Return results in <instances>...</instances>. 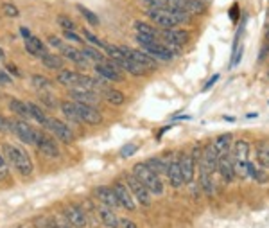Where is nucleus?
Segmentation results:
<instances>
[{"instance_id": "nucleus-57", "label": "nucleus", "mask_w": 269, "mask_h": 228, "mask_svg": "<svg viewBox=\"0 0 269 228\" xmlns=\"http://www.w3.org/2000/svg\"><path fill=\"white\" fill-rule=\"evenodd\" d=\"M266 38H268V40H269V29H268V31H266Z\"/></svg>"}, {"instance_id": "nucleus-16", "label": "nucleus", "mask_w": 269, "mask_h": 228, "mask_svg": "<svg viewBox=\"0 0 269 228\" xmlns=\"http://www.w3.org/2000/svg\"><path fill=\"white\" fill-rule=\"evenodd\" d=\"M34 145L42 151L43 155L51 156V158H57L59 156V149H57L56 142L52 139H49L47 135H43V133H40V131L36 133V144Z\"/></svg>"}, {"instance_id": "nucleus-55", "label": "nucleus", "mask_w": 269, "mask_h": 228, "mask_svg": "<svg viewBox=\"0 0 269 228\" xmlns=\"http://www.w3.org/2000/svg\"><path fill=\"white\" fill-rule=\"evenodd\" d=\"M232 18H233V20H237V4L233 5V9H232Z\"/></svg>"}, {"instance_id": "nucleus-18", "label": "nucleus", "mask_w": 269, "mask_h": 228, "mask_svg": "<svg viewBox=\"0 0 269 228\" xmlns=\"http://www.w3.org/2000/svg\"><path fill=\"white\" fill-rule=\"evenodd\" d=\"M97 218L101 219V223L108 228H119V218L113 212V208H108L104 205H99L97 208Z\"/></svg>"}, {"instance_id": "nucleus-15", "label": "nucleus", "mask_w": 269, "mask_h": 228, "mask_svg": "<svg viewBox=\"0 0 269 228\" xmlns=\"http://www.w3.org/2000/svg\"><path fill=\"white\" fill-rule=\"evenodd\" d=\"M217 160H219V151L215 149V145L214 144H208L207 147L203 149L201 167L210 172H215L217 171Z\"/></svg>"}, {"instance_id": "nucleus-30", "label": "nucleus", "mask_w": 269, "mask_h": 228, "mask_svg": "<svg viewBox=\"0 0 269 228\" xmlns=\"http://www.w3.org/2000/svg\"><path fill=\"white\" fill-rule=\"evenodd\" d=\"M232 140H233V137L230 135V133H224V135L217 137V139L214 140L212 144L215 145V149H217L219 155H221V153H226V151H230V144H232Z\"/></svg>"}, {"instance_id": "nucleus-33", "label": "nucleus", "mask_w": 269, "mask_h": 228, "mask_svg": "<svg viewBox=\"0 0 269 228\" xmlns=\"http://www.w3.org/2000/svg\"><path fill=\"white\" fill-rule=\"evenodd\" d=\"M42 61L45 67L49 68H63V57L61 56H57V54H43L42 56Z\"/></svg>"}, {"instance_id": "nucleus-23", "label": "nucleus", "mask_w": 269, "mask_h": 228, "mask_svg": "<svg viewBox=\"0 0 269 228\" xmlns=\"http://www.w3.org/2000/svg\"><path fill=\"white\" fill-rule=\"evenodd\" d=\"M169 160H171V158H156V156H153V158H149V160H145L144 164L149 167V169L155 172V174H158V176H160V174H165Z\"/></svg>"}, {"instance_id": "nucleus-6", "label": "nucleus", "mask_w": 269, "mask_h": 228, "mask_svg": "<svg viewBox=\"0 0 269 228\" xmlns=\"http://www.w3.org/2000/svg\"><path fill=\"white\" fill-rule=\"evenodd\" d=\"M45 128H49V130L56 135V139H59L63 142V144H72L74 140H76V137H74L72 130L68 128L65 122H61V120L57 119H51L49 117V120H47V126Z\"/></svg>"}, {"instance_id": "nucleus-8", "label": "nucleus", "mask_w": 269, "mask_h": 228, "mask_svg": "<svg viewBox=\"0 0 269 228\" xmlns=\"http://www.w3.org/2000/svg\"><path fill=\"white\" fill-rule=\"evenodd\" d=\"M76 104V110H78V115L81 122H86L90 126L101 124L103 122V115L99 110H95L92 104H83V103H74Z\"/></svg>"}, {"instance_id": "nucleus-45", "label": "nucleus", "mask_w": 269, "mask_h": 228, "mask_svg": "<svg viewBox=\"0 0 269 228\" xmlns=\"http://www.w3.org/2000/svg\"><path fill=\"white\" fill-rule=\"evenodd\" d=\"M136 149H138L136 144H126L124 147L120 149V156H122V158H128V156H131L133 153H136Z\"/></svg>"}, {"instance_id": "nucleus-1", "label": "nucleus", "mask_w": 269, "mask_h": 228, "mask_svg": "<svg viewBox=\"0 0 269 228\" xmlns=\"http://www.w3.org/2000/svg\"><path fill=\"white\" fill-rule=\"evenodd\" d=\"M2 155H4L5 162L15 167L22 176H31L32 174V162L22 147H16V145H11V144H4L2 145Z\"/></svg>"}, {"instance_id": "nucleus-31", "label": "nucleus", "mask_w": 269, "mask_h": 228, "mask_svg": "<svg viewBox=\"0 0 269 228\" xmlns=\"http://www.w3.org/2000/svg\"><path fill=\"white\" fill-rule=\"evenodd\" d=\"M134 29H136V34L149 36V38H156V40H158V31H156L155 27H151L149 24H144V22H134Z\"/></svg>"}, {"instance_id": "nucleus-28", "label": "nucleus", "mask_w": 269, "mask_h": 228, "mask_svg": "<svg viewBox=\"0 0 269 228\" xmlns=\"http://www.w3.org/2000/svg\"><path fill=\"white\" fill-rule=\"evenodd\" d=\"M61 112L65 114L68 120H72V122H81L78 115V110H76V104L70 103V101H63L61 103Z\"/></svg>"}, {"instance_id": "nucleus-46", "label": "nucleus", "mask_w": 269, "mask_h": 228, "mask_svg": "<svg viewBox=\"0 0 269 228\" xmlns=\"http://www.w3.org/2000/svg\"><path fill=\"white\" fill-rule=\"evenodd\" d=\"M2 11H4L7 16H18L20 15V13H18V7L13 5V4H4L2 5Z\"/></svg>"}, {"instance_id": "nucleus-14", "label": "nucleus", "mask_w": 269, "mask_h": 228, "mask_svg": "<svg viewBox=\"0 0 269 228\" xmlns=\"http://www.w3.org/2000/svg\"><path fill=\"white\" fill-rule=\"evenodd\" d=\"M163 40L167 42V45L171 47H176V49H180L181 45H185L187 42H188V32L187 31H180V29H163L160 34Z\"/></svg>"}, {"instance_id": "nucleus-38", "label": "nucleus", "mask_w": 269, "mask_h": 228, "mask_svg": "<svg viewBox=\"0 0 269 228\" xmlns=\"http://www.w3.org/2000/svg\"><path fill=\"white\" fill-rule=\"evenodd\" d=\"M31 83L34 88H40V90H45L51 86V81H49L47 78H43V76H38V74L31 78Z\"/></svg>"}, {"instance_id": "nucleus-27", "label": "nucleus", "mask_w": 269, "mask_h": 228, "mask_svg": "<svg viewBox=\"0 0 269 228\" xmlns=\"http://www.w3.org/2000/svg\"><path fill=\"white\" fill-rule=\"evenodd\" d=\"M248 155H249V144L242 139L237 140L235 142V149H233L235 160H248Z\"/></svg>"}, {"instance_id": "nucleus-19", "label": "nucleus", "mask_w": 269, "mask_h": 228, "mask_svg": "<svg viewBox=\"0 0 269 228\" xmlns=\"http://www.w3.org/2000/svg\"><path fill=\"white\" fill-rule=\"evenodd\" d=\"M165 174H167L169 182H171V185L174 187V189H180V187L183 185V178H181V171H180V164H178V160H172V158L169 160Z\"/></svg>"}, {"instance_id": "nucleus-4", "label": "nucleus", "mask_w": 269, "mask_h": 228, "mask_svg": "<svg viewBox=\"0 0 269 228\" xmlns=\"http://www.w3.org/2000/svg\"><path fill=\"white\" fill-rule=\"evenodd\" d=\"M217 171L226 183L233 182V178H235V156H233V153L226 151V153H221V155H219Z\"/></svg>"}, {"instance_id": "nucleus-44", "label": "nucleus", "mask_w": 269, "mask_h": 228, "mask_svg": "<svg viewBox=\"0 0 269 228\" xmlns=\"http://www.w3.org/2000/svg\"><path fill=\"white\" fill-rule=\"evenodd\" d=\"M51 223H52V227H54V228H72L67 219L63 218V214H61V216H56L54 219H51Z\"/></svg>"}, {"instance_id": "nucleus-21", "label": "nucleus", "mask_w": 269, "mask_h": 228, "mask_svg": "<svg viewBox=\"0 0 269 228\" xmlns=\"http://www.w3.org/2000/svg\"><path fill=\"white\" fill-rule=\"evenodd\" d=\"M199 183H201V189L205 191L207 196H214L215 192V182H214V172L207 171L201 167V174H199Z\"/></svg>"}, {"instance_id": "nucleus-32", "label": "nucleus", "mask_w": 269, "mask_h": 228, "mask_svg": "<svg viewBox=\"0 0 269 228\" xmlns=\"http://www.w3.org/2000/svg\"><path fill=\"white\" fill-rule=\"evenodd\" d=\"M27 108H29V115H31L32 119L38 120L40 124L47 126V120H49V117L43 114V110L40 108V106H36L34 103H29V104H27Z\"/></svg>"}, {"instance_id": "nucleus-3", "label": "nucleus", "mask_w": 269, "mask_h": 228, "mask_svg": "<svg viewBox=\"0 0 269 228\" xmlns=\"http://www.w3.org/2000/svg\"><path fill=\"white\" fill-rule=\"evenodd\" d=\"M133 176L136 178L138 182L144 183L151 194H163V183H161L160 176L151 171L144 162H140V164H136V166L133 167Z\"/></svg>"}, {"instance_id": "nucleus-41", "label": "nucleus", "mask_w": 269, "mask_h": 228, "mask_svg": "<svg viewBox=\"0 0 269 228\" xmlns=\"http://www.w3.org/2000/svg\"><path fill=\"white\" fill-rule=\"evenodd\" d=\"M83 36L86 38V42H90L92 45H95V47H101V49H104L106 47V42H103V40H99L95 34H92L90 31H84L83 32Z\"/></svg>"}, {"instance_id": "nucleus-12", "label": "nucleus", "mask_w": 269, "mask_h": 228, "mask_svg": "<svg viewBox=\"0 0 269 228\" xmlns=\"http://www.w3.org/2000/svg\"><path fill=\"white\" fill-rule=\"evenodd\" d=\"M113 192L115 196H117V200H119L120 207H124L126 210H134L136 203H134V198L130 192V189H128V185H124L122 182H117L113 187Z\"/></svg>"}, {"instance_id": "nucleus-37", "label": "nucleus", "mask_w": 269, "mask_h": 228, "mask_svg": "<svg viewBox=\"0 0 269 228\" xmlns=\"http://www.w3.org/2000/svg\"><path fill=\"white\" fill-rule=\"evenodd\" d=\"M248 160H235V176L239 178H248Z\"/></svg>"}, {"instance_id": "nucleus-25", "label": "nucleus", "mask_w": 269, "mask_h": 228, "mask_svg": "<svg viewBox=\"0 0 269 228\" xmlns=\"http://www.w3.org/2000/svg\"><path fill=\"white\" fill-rule=\"evenodd\" d=\"M26 51L32 56H43L45 54V43L36 36H31L29 40H26Z\"/></svg>"}, {"instance_id": "nucleus-2", "label": "nucleus", "mask_w": 269, "mask_h": 228, "mask_svg": "<svg viewBox=\"0 0 269 228\" xmlns=\"http://www.w3.org/2000/svg\"><path fill=\"white\" fill-rule=\"evenodd\" d=\"M147 16L156 26L163 27V29H172L188 20L190 15L183 9H147Z\"/></svg>"}, {"instance_id": "nucleus-47", "label": "nucleus", "mask_w": 269, "mask_h": 228, "mask_svg": "<svg viewBox=\"0 0 269 228\" xmlns=\"http://www.w3.org/2000/svg\"><path fill=\"white\" fill-rule=\"evenodd\" d=\"M5 176H7V162L4 155H0V180H4Z\"/></svg>"}, {"instance_id": "nucleus-53", "label": "nucleus", "mask_w": 269, "mask_h": 228, "mask_svg": "<svg viewBox=\"0 0 269 228\" xmlns=\"http://www.w3.org/2000/svg\"><path fill=\"white\" fill-rule=\"evenodd\" d=\"M7 70H9L11 74H15V76H20V72H18V68H16L15 65H7Z\"/></svg>"}, {"instance_id": "nucleus-35", "label": "nucleus", "mask_w": 269, "mask_h": 228, "mask_svg": "<svg viewBox=\"0 0 269 228\" xmlns=\"http://www.w3.org/2000/svg\"><path fill=\"white\" fill-rule=\"evenodd\" d=\"M9 108H11V112H15V114L20 115V117H31V115H29V108H27V104L22 103V101H18V99H11Z\"/></svg>"}, {"instance_id": "nucleus-56", "label": "nucleus", "mask_w": 269, "mask_h": 228, "mask_svg": "<svg viewBox=\"0 0 269 228\" xmlns=\"http://www.w3.org/2000/svg\"><path fill=\"white\" fill-rule=\"evenodd\" d=\"M0 59H4V51L0 49Z\"/></svg>"}, {"instance_id": "nucleus-20", "label": "nucleus", "mask_w": 269, "mask_h": 228, "mask_svg": "<svg viewBox=\"0 0 269 228\" xmlns=\"http://www.w3.org/2000/svg\"><path fill=\"white\" fill-rule=\"evenodd\" d=\"M70 97L76 99V103L92 104L97 101V93L93 92V90H86V88H72L70 90Z\"/></svg>"}, {"instance_id": "nucleus-10", "label": "nucleus", "mask_w": 269, "mask_h": 228, "mask_svg": "<svg viewBox=\"0 0 269 228\" xmlns=\"http://www.w3.org/2000/svg\"><path fill=\"white\" fill-rule=\"evenodd\" d=\"M13 130H15V133L18 135V139L24 140L26 144H31V145L36 144L38 131L34 130V128H31L29 122H26V120H15V122H13Z\"/></svg>"}, {"instance_id": "nucleus-7", "label": "nucleus", "mask_w": 269, "mask_h": 228, "mask_svg": "<svg viewBox=\"0 0 269 228\" xmlns=\"http://www.w3.org/2000/svg\"><path fill=\"white\" fill-rule=\"evenodd\" d=\"M128 189H130V192L133 194V198L140 203V205H144V207L151 205V192L147 191V187H145L142 182H138L133 174L128 176Z\"/></svg>"}, {"instance_id": "nucleus-11", "label": "nucleus", "mask_w": 269, "mask_h": 228, "mask_svg": "<svg viewBox=\"0 0 269 228\" xmlns=\"http://www.w3.org/2000/svg\"><path fill=\"white\" fill-rule=\"evenodd\" d=\"M120 49H122V52H124L126 56L131 57L134 63H138L144 70L145 68H155L156 67V61L149 56V54H147V52L136 51V49H130V47H120Z\"/></svg>"}, {"instance_id": "nucleus-54", "label": "nucleus", "mask_w": 269, "mask_h": 228, "mask_svg": "<svg viewBox=\"0 0 269 228\" xmlns=\"http://www.w3.org/2000/svg\"><path fill=\"white\" fill-rule=\"evenodd\" d=\"M20 32H22V36L26 38V40H29V38H31V32L27 31L26 27H22V29H20Z\"/></svg>"}, {"instance_id": "nucleus-40", "label": "nucleus", "mask_w": 269, "mask_h": 228, "mask_svg": "<svg viewBox=\"0 0 269 228\" xmlns=\"http://www.w3.org/2000/svg\"><path fill=\"white\" fill-rule=\"evenodd\" d=\"M78 9L81 11V13H83V16H84V18H86V20L90 22V24H92V26H97V24H99V18H97V16L93 15V13H92V11H90V9H86L84 5L78 4Z\"/></svg>"}, {"instance_id": "nucleus-22", "label": "nucleus", "mask_w": 269, "mask_h": 228, "mask_svg": "<svg viewBox=\"0 0 269 228\" xmlns=\"http://www.w3.org/2000/svg\"><path fill=\"white\" fill-rule=\"evenodd\" d=\"M117 67L119 68H124V70H128L130 74H133V76H142L144 74V68L140 67L138 63H134L131 57L124 56V57H120V59H117Z\"/></svg>"}, {"instance_id": "nucleus-51", "label": "nucleus", "mask_w": 269, "mask_h": 228, "mask_svg": "<svg viewBox=\"0 0 269 228\" xmlns=\"http://www.w3.org/2000/svg\"><path fill=\"white\" fill-rule=\"evenodd\" d=\"M119 228H138L133 221H128V219H119Z\"/></svg>"}, {"instance_id": "nucleus-13", "label": "nucleus", "mask_w": 269, "mask_h": 228, "mask_svg": "<svg viewBox=\"0 0 269 228\" xmlns=\"http://www.w3.org/2000/svg\"><path fill=\"white\" fill-rule=\"evenodd\" d=\"M95 70L103 79H109V81H122V74H120L119 67L115 61H104L95 65Z\"/></svg>"}, {"instance_id": "nucleus-49", "label": "nucleus", "mask_w": 269, "mask_h": 228, "mask_svg": "<svg viewBox=\"0 0 269 228\" xmlns=\"http://www.w3.org/2000/svg\"><path fill=\"white\" fill-rule=\"evenodd\" d=\"M11 81H13V79L5 74V70H0V85H2V86H7V85H11Z\"/></svg>"}, {"instance_id": "nucleus-5", "label": "nucleus", "mask_w": 269, "mask_h": 228, "mask_svg": "<svg viewBox=\"0 0 269 228\" xmlns=\"http://www.w3.org/2000/svg\"><path fill=\"white\" fill-rule=\"evenodd\" d=\"M63 218L67 219L70 227L74 228H84L88 225V216L79 205H67L63 210Z\"/></svg>"}, {"instance_id": "nucleus-50", "label": "nucleus", "mask_w": 269, "mask_h": 228, "mask_svg": "<svg viewBox=\"0 0 269 228\" xmlns=\"http://www.w3.org/2000/svg\"><path fill=\"white\" fill-rule=\"evenodd\" d=\"M49 43H51L52 47H57L59 51H61L63 47H65V45H63V43H61V40H59V38H57V36H49Z\"/></svg>"}, {"instance_id": "nucleus-36", "label": "nucleus", "mask_w": 269, "mask_h": 228, "mask_svg": "<svg viewBox=\"0 0 269 228\" xmlns=\"http://www.w3.org/2000/svg\"><path fill=\"white\" fill-rule=\"evenodd\" d=\"M81 52H83V56L86 57V59H93V61H97V63H104V54H101V52L92 49V47H84Z\"/></svg>"}, {"instance_id": "nucleus-9", "label": "nucleus", "mask_w": 269, "mask_h": 228, "mask_svg": "<svg viewBox=\"0 0 269 228\" xmlns=\"http://www.w3.org/2000/svg\"><path fill=\"white\" fill-rule=\"evenodd\" d=\"M178 164H180L183 183H192V180H194V172H196V158L192 155H188V153H183V155L178 158Z\"/></svg>"}, {"instance_id": "nucleus-43", "label": "nucleus", "mask_w": 269, "mask_h": 228, "mask_svg": "<svg viewBox=\"0 0 269 228\" xmlns=\"http://www.w3.org/2000/svg\"><path fill=\"white\" fill-rule=\"evenodd\" d=\"M0 133H15V130H13V122L7 120L5 117H2V115H0Z\"/></svg>"}, {"instance_id": "nucleus-17", "label": "nucleus", "mask_w": 269, "mask_h": 228, "mask_svg": "<svg viewBox=\"0 0 269 228\" xmlns=\"http://www.w3.org/2000/svg\"><path fill=\"white\" fill-rule=\"evenodd\" d=\"M95 194H97V200L101 201V205H104V207L108 208L120 207L113 189H109V187H97V189H95Z\"/></svg>"}, {"instance_id": "nucleus-48", "label": "nucleus", "mask_w": 269, "mask_h": 228, "mask_svg": "<svg viewBox=\"0 0 269 228\" xmlns=\"http://www.w3.org/2000/svg\"><path fill=\"white\" fill-rule=\"evenodd\" d=\"M65 38H67V40H70V42L83 43V38L79 36V34H76L74 31H65Z\"/></svg>"}, {"instance_id": "nucleus-42", "label": "nucleus", "mask_w": 269, "mask_h": 228, "mask_svg": "<svg viewBox=\"0 0 269 228\" xmlns=\"http://www.w3.org/2000/svg\"><path fill=\"white\" fill-rule=\"evenodd\" d=\"M57 26L63 27L65 31H74V29H76L74 22L70 20V18H67V16H57Z\"/></svg>"}, {"instance_id": "nucleus-39", "label": "nucleus", "mask_w": 269, "mask_h": 228, "mask_svg": "<svg viewBox=\"0 0 269 228\" xmlns=\"http://www.w3.org/2000/svg\"><path fill=\"white\" fill-rule=\"evenodd\" d=\"M147 9H167V0H142Z\"/></svg>"}, {"instance_id": "nucleus-26", "label": "nucleus", "mask_w": 269, "mask_h": 228, "mask_svg": "<svg viewBox=\"0 0 269 228\" xmlns=\"http://www.w3.org/2000/svg\"><path fill=\"white\" fill-rule=\"evenodd\" d=\"M210 0H187L183 11H187L188 15H201L207 9V5Z\"/></svg>"}, {"instance_id": "nucleus-24", "label": "nucleus", "mask_w": 269, "mask_h": 228, "mask_svg": "<svg viewBox=\"0 0 269 228\" xmlns=\"http://www.w3.org/2000/svg\"><path fill=\"white\" fill-rule=\"evenodd\" d=\"M61 56H65L67 59H70V61L78 63V65H86L88 63V59L83 56V52L78 51V49H74V47H63L61 49Z\"/></svg>"}, {"instance_id": "nucleus-52", "label": "nucleus", "mask_w": 269, "mask_h": 228, "mask_svg": "<svg viewBox=\"0 0 269 228\" xmlns=\"http://www.w3.org/2000/svg\"><path fill=\"white\" fill-rule=\"evenodd\" d=\"M217 79H219V74H215V76H212V78H210V79H208V81H207V85H205V88H203V90H210V88H212V86H214V85L217 83Z\"/></svg>"}, {"instance_id": "nucleus-29", "label": "nucleus", "mask_w": 269, "mask_h": 228, "mask_svg": "<svg viewBox=\"0 0 269 228\" xmlns=\"http://www.w3.org/2000/svg\"><path fill=\"white\" fill-rule=\"evenodd\" d=\"M257 162L260 166L269 169V142H262L257 147Z\"/></svg>"}, {"instance_id": "nucleus-34", "label": "nucleus", "mask_w": 269, "mask_h": 228, "mask_svg": "<svg viewBox=\"0 0 269 228\" xmlns=\"http://www.w3.org/2000/svg\"><path fill=\"white\" fill-rule=\"evenodd\" d=\"M104 99H106L109 104H115V106H120V104H124L126 101L124 93L119 92V90H109V88L104 92Z\"/></svg>"}]
</instances>
